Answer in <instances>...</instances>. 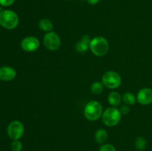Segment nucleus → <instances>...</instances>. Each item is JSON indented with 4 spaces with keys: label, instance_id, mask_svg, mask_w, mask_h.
<instances>
[{
    "label": "nucleus",
    "instance_id": "nucleus-1",
    "mask_svg": "<svg viewBox=\"0 0 152 151\" xmlns=\"http://www.w3.org/2000/svg\"><path fill=\"white\" fill-rule=\"evenodd\" d=\"M19 23L17 13L11 10H3L0 12V25L6 30H14Z\"/></svg>",
    "mask_w": 152,
    "mask_h": 151
},
{
    "label": "nucleus",
    "instance_id": "nucleus-2",
    "mask_svg": "<svg viewBox=\"0 0 152 151\" xmlns=\"http://www.w3.org/2000/svg\"><path fill=\"white\" fill-rule=\"evenodd\" d=\"M89 49L96 56H104L109 50V43L103 36H96L91 38Z\"/></svg>",
    "mask_w": 152,
    "mask_h": 151
},
{
    "label": "nucleus",
    "instance_id": "nucleus-3",
    "mask_svg": "<svg viewBox=\"0 0 152 151\" xmlns=\"http://www.w3.org/2000/svg\"><path fill=\"white\" fill-rule=\"evenodd\" d=\"M103 108L102 105L97 101H90L86 104L84 108V115L88 121H94L102 117Z\"/></svg>",
    "mask_w": 152,
    "mask_h": 151
},
{
    "label": "nucleus",
    "instance_id": "nucleus-4",
    "mask_svg": "<svg viewBox=\"0 0 152 151\" xmlns=\"http://www.w3.org/2000/svg\"><path fill=\"white\" fill-rule=\"evenodd\" d=\"M102 121L108 127H114L120 123L122 118V113L120 109L115 107H110L103 110Z\"/></svg>",
    "mask_w": 152,
    "mask_h": 151
},
{
    "label": "nucleus",
    "instance_id": "nucleus-5",
    "mask_svg": "<svg viewBox=\"0 0 152 151\" xmlns=\"http://www.w3.org/2000/svg\"><path fill=\"white\" fill-rule=\"evenodd\" d=\"M102 82L107 88L114 90L120 86L122 83V78L118 73L109 70L102 75Z\"/></svg>",
    "mask_w": 152,
    "mask_h": 151
},
{
    "label": "nucleus",
    "instance_id": "nucleus-6",
    "mask_svg": "<svg viewBox=\"0 0 152 151\" xmlns=\"http://www.w3.org/2000/svg\"><path fill=\"white\" fill-rule=\"evenodd\" d=\"M25 133V126L18 120L9 123L7 127V134L12 140H19Z\"/></svg>",
    "mask_w": 152,
    "mask_h": 151
},
{
    "label": "nucleus",
    "instance_id": "nucleus-7",
    "mask_svg": "<svg viewBox=\"0 0 152 151\" xmlns=\"http://www.w3.org/2000/svg\"><path fill=\"white\" fill-rule=\"evenodd\" d=\"M43 44L48 50L56 51L61 46L60 36L54 31L47 33L43 37Z\"/></svg>",
    "mask_w": 152,
    "mask_h": 151
},
{
    "label": "nucleus",
    "instance_id": "nucleus-8",
    "mask_svg": "<svg viewBox=\"0 0 152 151\" xmlns=\"http://www.w3.org/2000/svg\"><path fill=\"white\" fill-rule=\"evenodd\" d=\"M40 46V41L38 38L35 36H27L22 40L20 47L24 51L28 53H33L38 50Z\"/></svg>",
    "mask_w": 152,
    "mask_h": 151
},
{
    "label": "nucleus",
    "instance_id": "nucleus-9",
    "mask_svg": "<svg viewBox=\"0 0 152 151\" xmlns=\"http://www.w3.org/2000/svg\"><path fill=\"white\" fill-rule=\"evenodd\" d=\"M137 102L142 105L152 104V88L143 87L138 91L137 94Z\"/></svg>",
    "mask_w": 152,
    "mask_h": 151
},
{
    "label": "nucleus",
    "instance_id": "nucleus-10",
    "mask_svg": "<svg viewBox=\"0 0 152 151\" xmlns=\"http://www.w3.org/2000/svg\"><path fill=\"white\" fill-rule=\"evenodd\" d=\"M16 70L10 66H3L0 68V80L3 81H13L16 76Z\"/></svg>",
    "mask_w": 152,
    "mask_h": 151
},
{
    "label": "nucleus",
    "instance_id": "nucleus-11",
    "mask_svg": "<svg viewBox=\"0 0 152 151\" xmlns=\"http://www.w3.org/2000/svg\"><path fill=\"white\" fill-rule=\"evenodd\" d=\"M91 40V38L88 35H87V34L83 35L80 39V41L76 44L77 51L80 53H84L87 52V50L89 49V47H90Z\"/></svg>",
    "mask_w": 152,
    "mask_h": 151
},
{
    "label": "nucleus",
    "instance_id": "nucleus-12",
    "mask_svg": "<svg viewBox=\"0 0 152 151\" xmlns=\"http://www.w3.org/2000/svg\"><path fill=\"white\" fill-rule=\"evenodd\" d=\"M108 102L111 107H117L121 105L123 102V96L120 94V93L117 91H112L108 94Z\"/></svg>",
    "mask_w": 152,
    "mask_h": 151
},
{
    "label": "nucleus",
    "instance_id": "nucleus-13",
    "mask_svg": "<svg viewBox=\"0 0 152 151\" xmlns=\"http://www.w3.org/2000/svg\"><path fill=\"white\" fill-rule=\"evenodd\" d=\"M94 138L96 142H97L99 144H105L106 141L108 140V132H107L105 129H98L96 131V133H95Z\"/></svg>",
    "mask_w": 152,
    "mask_h": 151
},
{
    "label": "nucleus",
    "instance_id": "nucleus-14",
    "mask_svg": "<svg viewBox=\"0 0 152 151\" xmlns=\"http://www.w3.org/2000/svg\"><path fill=\"white\" fill-rule=\"evenodd\" d=\"M38 26L40 30H42V31H45V32L48 33L50 32V31H53V23H52V22L50 19H46V18L42 19L41 20L39 21Z\"/></svg>",
    "mask_w": 152,
    "mask_h": 151
},
{
    "label": "nucleus",
    "instance_id": "nucleus-15",
    "mask_svg": "<svg viewBox=\"0 0 152 151\" xmlns=\"http://www.w3.org/2000/svg\"><path fill=\"white\" fill-rule=\"evenodd\" d=\"M123 102L129 106H132L137 102V97L132 92H126L123 96Z\"/></svg>",
    "mask_w": 152,
    "mask_h": 151
},
{
    "label": "nucleus",
    "instance_id": "nucleus-16",
    "mask_svg": "<svg viewBox=\"0 0 152 151\" xmlns=\"http://www.w3.org/2000/svg\"><path fill=\"white\" fill-rule=\"evenodd\" d=\"M104 84H102V81H94L91 86V91L94 95H99L103 92L104 90Z\"/></svg>",
    "mask_w": 152,
    "mask_h": 151
},
{
    "label": "nucleus",
    "instance_id": "nucleus-17",
    "mask_svg": "<svg viewBox=\"0 0 152 151\" xmlns=\"http://www.w3.org/2000/svg\"><path fill=\"white\" fill-rule=\"evenodd\" d=\"M147 140L143 136H138L135 140V147L138 151H143L146 148Z\"/></svg>",
    "mask_w": 152,
    "mask_h": 151
},
{
    "label": "nucleus",
    "instance_id": "nucleus-18",
    "mask_svg": "<svg viewBox=\"0 0 152 151\" xmlns=\"http://www.w3.org/2000/svg\"><path fill=\"white\" fill-rule=\"evenodd\" d=\"M23 145L20 140H13L10 144L12 151H22Z\"/></svg>",
    "mask_w": 152,
    "mask_h": 151
},
{
    "label": "nucleus",
    "instance_id": "nucleus-19",
    "mask_svg": "<svg viewBox=\"0 0 152 151\" xmlns=\"http://www.w3.org/2000/svg\"><path fill=\"white\" fill-rule=\"evenodd\" d=\"M99 151H117L115 147L114 146L111 144L105 143L104 144L101 145V147H99Z\"/></svg>",
    "mask_w": 152,
    "mask_h": 151
},
{
    "label": "nucleus",
    "instance_id": "nucleus-20",
    "mask_svg": "<svg viewBox=\"0 0 152 151\" xmlns=\"http://www.w3.org/2000/svg\"><path fill=\"white\" fill-rule=\"evenodd\" d=\"M120 110L122 115H127V114L130 113V106L126 105V104L122 105L120 107Z\"/></svg>",
    "mask_w": 152,
    "mask_h": 151
},
{
    "label": "nucleus",
    "instance_id": "nucleus-21",
    "mask_svg": "<svg viewBox=\"0 0 152 151\" xmlns=\"http://www.w3.org/2000/svg\"><path fill=\"white\" fill-rule=\"evenodd\" d=\"M16 0H0V5L2 7H9L14 4Z\"/></svg>",
    "mask_w": 152,
    "mask_h": 151
},
{
    "label": "nucleus",
    "instance_id": "nucleus-22",
    "mask_svg": "<svg viewBox=\"0 0 152 151\" xmlns=\"http://www.w3.org/2000/svg\"><path fill=\"white\" fill-rule=\"evenodd\" d=\"M86 1H87V2L88 3V4H91V5H95V4L99 3V0H86Z\"/></svg>",
    "mask_w": 152,
    "mask_h": 151
},
{
    "label": "nucleus",
    "instance_id": "nucleus-23",
    "mask_svg": "<svg viewBox=\"0 0 152 151\" xmlns=\"http://www.w3.org/2000/svg\"></svg>",
    "mask_w": 152,
    "mask_h": 151
}]
</instances>
